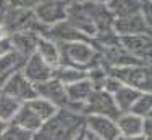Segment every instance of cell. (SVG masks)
<instances>
[{
	"label": "cell",
	"instance_id": "cell-35",
	"mask_svg": "<svg viewBox=\"0 0 152 140\" xmlns=\"http://www.w3.org/2000/svg\"><path fill=\"white\" fill-rule=\"evenodd\" d=\"M86 139L88 140H104V139L97 137L96 134H92V132H89V131H86Z\"/></svg>",
	"mask_w": 152,
	"mask_h": 140
},
{
	"label": "cell",
	"instance_id": "cell-23",
	"mask_svg": "<svg viewBox=\"0 0 152 140\" xmlns=\"http://www.w3.org/2000/svg\"><path fill=\"white\" fill-rule=\"evenodd\" d=\"M108 8L112 10L115 18L126 16L141 12V0H112Z\"/></svg>",
	"mask_w": 152,
	"mask_h": 140
},
{
	"label": "cell",
	"instance_id": "cell-29",
	"mask_svg": "<svg viewBox=\"0 0 152 140\" xmlns=\"http://www.w3.org/2000/svg\"><path fill=\"white\" fill-rule=\"evenodd\" d=\"M142 135L144 137H152V118L151 116L142 118Z\"/></svg>",
	"mask_w": 152,
	"mask_h": 140
},
{
	"label": "cell",
	"instance_id": "cell-41",
	"mask_svg": "<svg viewBox=\"0 0 152 140\" xmlns=\"http://www.w3.org/2000/svg\"><path fill=\"white\" fill-rule=\"evenodd\" d=\"M151 35H152V31H151Z\"/></svg>",
	"mask_w": 152,
	"mask_h": 140
},
{
	"label": "cell",
	"instance_id": "cell-19",
	"mask_svg": "<svg viewBox=\"0 0 152 140\" xmlns=\"http://www.w3.org/2000/svg\"><path fill=\"white\" fill-rule=\"evenodd\" d=\"M24 61H26V58L13 48L10 52H7L5 55H2L0 56V81L3 82L8 76L20 71L23 68Z\"/></svg>",
	"mask_w": 152,
	"mask_h": 140
},
{
	"label": "cell",
	"instance_id": "cell-37",
	"mask_svg": "<svg viewBox=\"0 0 152 140\" xmlns=\"http://www.w3.org/2000/svg\"><path fill=\"white\" fill-rule=\"evenodd\" d=\"M3 35H7V34H5V31H3V27L0 26V37H3Z\"/></svg>",
	"mask_w": 152,
	"mask_h": 140
},
{
	"label": "cell",
	"instance_id": "cell-39",
	"mask_svg": "<svg viewBox=\"0 0 152 140\" xmlns=\"http://www.w3.org/2000/svg\"><path fill=\"white\" fill-rule=\"evenodd\" d=\"M144 139H146V140H152V137H144Z\"/></svg>",
	"mask_w": 152,
	"mask_h": 140
},
{
	"label": "cell",
	"instance_id": "cell-30",
	"mask_svg": "<svg viewBox=\"0 0 152 140\" xmlns=\"http://www.w3.org/2000/svg\"><path fill=\"white\" fill-rule=\"evenodd\" d=\"M10 50H12V44H10L8 35H3V37H0V56L5 55V53L10 52Z\"/></svg>",
	"mask_w": 152,
	"mask_h": 140
},
{
	"label": "cell",
	"instance_id": "cell-33",
	"mask_svg": "<svg viewBox=\"0 0 152 140\" xmlns=\"http://www.w3.org/2000/svg\"><path fill=\"white\" fill-rule=\"evenodd\" d=\"M117 140H146L144 135H134V137H126V135H118Z\"/></svg>",
	"mask_w": 152,
	"mask_h": 140
},
{
	"label": "cell",
	"instance_id": "cell-5",
	"mask_svg": "<svg viewBox=\"0 0 152 140\" xmlns=\"http://www.w3.org/2000/svg\"><path fill=\"white\" fill-rule=\"evenodd\" d=\"M81 113L83 116L96 114V116H108V118L117 119L120 111H118L117 105H115L112 93H108L107 90H102V89H94L91 97L83 103Z\"/></svg>",
	"mask_w": 152,
	"mask_h": 140
},
{
	"label": "cell",
	"instance_id": "cell-22",
	"mask_svg": "<svg viewBox=\"0 0 152 140\" xmlns=\"http://www.w3.org/2000/svg\"><path fill=\"white\" fill-rule=\"evenodd\" d=\"M24 103H26L44 123L49 118H52L53 114L57 113V110H58V106H55L53 103H50L49 100H44V98H41V97H36V98L29 100V102H24Z\"/></svg>",
	"mask_w": 152,
	"mask_h": 140
},
{
	"label": "cell",
	"instance_id": "cell-15",
	"mask_svg": "<svg viewBox=\"0 0 152 140\" xmlns=\"http://www.w3.org/2000/svg\"><path fill=\"white\" fill-rule=\"evenodd\" d=\"M39 35L41 34L37 31H20V32L8 34V39H10V44H12V48L16 50L24 58H28L32 53H36Z\"/></svg>",
	"mask_w": 152,
	"mask_h": 140
},
{
	"label": "cell",
	"instance_id": "cell-8",
	"mask_svg": "<svg viewBox=\"0 0 152 140\" xmlns=\"http://www.w3.org/2000/svg\"><path fill=\"white\" fill-rule=\"evenodd\" d=\"M120 44L131 53V56L137 61L152 63V35L151 32L133 35H121Z\"/></svg>",
	"mask_w": 152,
	"mask_h": 140
},
{
	"label": "cell",
	"instance_id": "cell-31",
	"mask_svg": "<svg viewBox=\"0 0 152 140\" xmlns=\"http://www.w3.org/2000/svg\"><path fill=\"white\" fill-rule=\"evenodd\" d=\"M8 3L7 0H0V26L3 27V21H5V15H7V10H8Z\"/></svg>",
	"mask_w": 152,
	"mask_h": 140
},
{
	"label": "cell",
	"instance_id": "cell-14",
	"mask_svg": "<svg viewBox=\"0 0 152 140\" xmlns=\"http://www.w3.org/2000/svg\"><path fill=\"white\" fill-rule=\"evenodd\" d=\"M113 31L118 37H121V35H133V34L151 32V29L146 24V21H144L142 15H141V12L115 18L113 19Z\"/></svg>",
	"mask_w": 152,
	"mask_h": 140
},
{
	"label": "cell",
	"instance_id": "cell-28",
	"mask_svg": "<svg viewBox=\"0 0 152 140\" xmlns=\"http://www.w3.org/2000/svg\"><path fill=\"white\" fill-rule=\"evenodd\" d=\"M42 0H7L10 6H18V8H29L34 10L36 5H39Z\"/></svg>",
	"mask_w": 152,
	"mask_h": 140
},
{
	"label": "cell",
	"instance_id": "cell-4",
	"mask_svg": "<svg viewBox=\"0 0 152 140\" xmlns=\"http://www.w3.org/2000/svg\"><path fill=\"white\" fill-rule=\"evenodd\" d=\"M3 31L5 34H13L20 31H37L41 34L42 26L36 19L34 12L29 8H18V6H8L3 21Z\"/></svg>",
	"mask_w": 152,
	"mask_h": 140
},
{
	"label": "cell",
	"instance_id": "cell-18",
	"mask_svg": "<svg viewBox=\"0 0 152 140\" xmlns=\"http://www.w3.org/2000/svg\"><path fill=\"white\" fill-rule=\"evenodd\" d=\"M115 121H117L120 135H126V137L142 135V116L139 114H134L133 111L120 113Z\"/></svg>",
	"mask_w": 152,
	"mask_h": 140
},
{
	"label": "cell",
	"instance_id": "cell-38",
	"mask_svg": "<svg viewBox=\"0 0 152 140\" xmlns=\"http://www.w3.org/2000/svg\"><path fill=\"white\" fill-rule=\"evenodd\" d=\"M147 116H151V118H152V110L149 111V114H147Z\"/></svg>",
	"mask_w": 152,
	"mask_h": 140
},
{
	"label": "cell",
	"instance_id": "cell-21",
	"mask_svg": "<svg viewBox=\"0 0 152 140\" xmlns=\"http://www.w3.org/2000/svg\"><path fill=\"white\" fill-rule=\"evenodd\" d=\"M53 77H57L60 82H63L65 85H68V84H73L76 81L86 79L88 77V71L70 66V64H60V66L53 71Z\"/></svg>",
	"mask_w": 152,
	"mask_h": 140
},
{
	"label": "cell",
	"instance_id": "cell-25",
	"mask_svg": "<svg viewBox=\"0 0 152 140\" xmlns=\"http://www.w3.org/2000/svg\"><path fill=\"white\" fill-rule=\"evenodd\" d=\"M152 110V92H141L137 100L134 102L131 111L134 114H139V116H147L149 111Z\"/></svg>",
	"mask_w": 152,
	"mask_h": 140
},
{
	"label": "cell",
	"instance_id": "cell-26",
	"mask_svg": "<svg viewBox=\"0 0 152 140\" xmlns=\"http://www.w3.org/2000/svg\"><path fill=\"white\" fill-rule=\"evenodd\" d=\"M34 134L18 127L15 124H10V127L0 135V140H32Z\"/></svg>",
	"mask_w": 152,
	"mask_h": 140
},
{
	"label": "cell",
	"instance_id": "cell-13",
	"mask_svg": "<svg viewBox=\"0 0 152 140\" xmlns=\"http://www.w3.org/2000/svg\"><path fill=\"white\" fill-rule=\"evenodd\" d=\"M66 87V98H68V103L66 106L78 113H81V108H83V103L91 97V93L94 92V85L91 82V79L86 77V79H81V81H76L73 84H68L65 85ZM83 114V113H81Z\"/></svg>",
	"mask_w": 152,
	"mask_h": 140
},
{
	"label": "cell",
	"instance_id": "cell-12",
	"mask_svg": "<svg viewBox=\"0 0 152 140\" xmlns=\"http://www.w3.org/2000/svg\"><path fill=\"white\" fill-rule=\"evenodd\" d=\"M23 74L26 76V79L32 84H41V82L47 81L53 76V69L47 64L37 53H32L31 56H28L24 61L23 68H21Z\"/></svg>",
	"mask_w": 152,
	"mask_h": 140
},
{
	"label": "cell",
	"instance_id": "cell-20",
	"mask_svg": "<svg viewBox=\"0 0 152 140\" xmlns=\"http://www.w3.org/2000/svg\"><path fill=\"white\" fill-rule=\"evenodd\" d=\"M141 92H137L136 89L133 87H128V85L123 84L118 90H115L112 95H113V100H115V105H117V108L120 113H128V111H131L133 105H134V102L137 100V97H139Z\"/></svg>",
	"mask_w": 152,
	"mask_h": 140
},
{
	"label": "cell",
	"instance_id": "cell-42",
	"mask_svg": "<svg viewBox=\"0 0 152 140\" xmlns=\"http://www.w3.org/2000/svg\"><path fill=\"white\" fill-rule=\"evenodd\" d=\"M151 2H152V0H151Z\"/></svg>",
	"mask_w": 152,
	"mask_h": 140
},
{
	"label": "cell",
	"instance_id": "cell-2",
	"mask_svg": "<svg viewBox=\"0 0 152 140\" xmlns=\"http://www.w3.org/2000/svg\"><path fill=\"white\" fill-rule=\"evenodd\" d=\"M61 64L79 68L84 71H91L92 68L102 64L100 53L94 40H71L60 42Z\"/></svg>",
	"mask_w": 152,
	"mask_h": 140
},
{
	"label": "cell",
	"instance_id": "cell-16",
	"mask_svg": "<svg viewBox=\"0 0 152 140\" xmlns=\"http://www.w3.org/2000/svg\"><path fill=\"white\" fill-rule=\"evenodd\" d=\"M36 53L41 56L44 61L52 68L53 71L61 64V53H60V47L55 40L45 37V35H39L37 47H36Z\"/></svg>",
	"mask_w": 152,
	"mask_h": 140
},
{
	"label": "cell",
	"instance_id": "cell-34",
	"mask_svg": "<svg viewBox=\"0 0 152 140\" xmlns=\"http://www.w3.org/2000/svg\"><path fill=\"white\" fill-rule=\"evenodd\" d=\"M10 124H12V123H8V121H3V119H0V135H2L3 132H5L7 129L10 127Z\"/></svg>",
	"mask_w": 152,
	"mask_h": 140
},
{
	"label": "cell",
	"instance_id": "cell-17",
	"mask_svg": "<svg viewBox=\"0 0 152 140\" xmlns=\"http://www.w3.org/2000/svg\"><path fill=\"white\" fill-rule=\"evenodd\" d=\"M12 124H15L18 127L24 129V131L31 132V134H36V132L41 129V126L44 124V121H42L26 103H21L20 110L16 111L15 118H13V121H12Z\"/></svg>",
	"mask_w": 152,
	"mask_h": 140
},
{
	"label": "cell",
	"instance_id": "cell-9",
	"mask_svg": "<svg viewBox=\"0 0 152 140\" xmlns=\"http://www.w3.org/2000/svg\"><path fill=\"white\" fill-rule=\"evenodd\" d=\"M66 21L75 26L79 32H83L88 37H96L97 27L94 24V19L91 13L86 8V3H68V13H66Z\"/></svg>",
	"mask_w": 152,
	"mask_h": 140
},
{
	"label": "cell",
	"instance_id": "cell-3",
	"mask_svg": "<svg viewBox=\"0 0 152 140\" xmlns=\"http://www.w3.org/2000/svg\"><path fill=\"white\" fill-rule=\"evenodd\" d=\"M121 84L136 89L137 92H152V63H134L123 68L108 69Z\"/></svg>",
	"mask_w": 152,
	"mask_h": 140
},
{
	"label": "cell",
	"instance_id": "cell-1",
	"mask_svg": "<svg viewBox=\"0 0 152 140\" xmlns=\"http://www.w3.org/2000/svg\"><path fill=\"white\" fill-rule=\"evenodd\" d=\"M83 127L84 116L68 106H63L41 126L32 140H70Z\"/></svg>",
	"mask_w": 152,
	"mask_h": 140
},
{
	"label": "cell",
	"instance_id": "cell-24",
	"mask_svg": "<svg viewBox=\"0 0 152 140\" xmlns=\"http://www.w3.org/2000/svg\"><path fill=\"white\" fill-rule=\"evenodd\" d=\"M20 106H21L20 102H16L15 98L8 97L7 93L0 92V119L12 123L16 111L20 110Z\"/></svg>",
	"mask_w": 152,
	"mask_h": 140
},
{
	"label": "cell",
	"instance_id": "cell-10",
	"mask_svg": "<svg viewBox=\"0 0 152 140\" xmlns=\"http://www.w3.org/2000/svg\"><path fill=\"white\" fill-rule=\"evenodd\" d=\"M84 129L104 140H117V137L120 135L117 121L108 116L88 114V116H84Z\"/></svg>",
	"mask_w": 152,
	"mask_h": 140
},
{
	"label": "cell",
	"instance_id": "cell-11",
	"mask_svg": "<svg viewBox=\"0 0 152 140\" xmlns=\"http://www.w3.org/2000/svg\"><path fill=\"white\" fill-rule=\"evenodd\" d=\"M36 93L37 97L44 100H49L50 103H53L58 108L66 106L68 98H66V87H65L63 82H60L57 77H50L47 81L41 82V84H36Z\"/></svg>",
	"mask_w": 152,
	"mask_h": 140
},
{
	"label": "cell",
	"instance_id": "cell-40",
	"mask_svg": "<svg viewBox=\"0 0 152 140\" xmlns=\"http://www.w3.org/2000/svg\"><path fill=\"white\" fill-rule=\"evenodd\" d=\"M0 85H2V81H0Z\"/></svg>",
	"mask_w": 152,
	"mask_h": 140
},
{
	"label": "cell",
	"instance_id": "cell-36",
	"mask_svg": "<svg viewBox=\"0 0 152 140\" xmlns=\"http://www.w3.org/2000/svg\"><path fill=\"white\" fill-rule=\"evenodd\" d=\"M92 2H96V3H100V5H110V2L112 0H92Z\"/></svg>",
	"mask_w": 152,
	"mask_h": 140
},
{
	"label": "cell",
	"instance_id": "cell-6",
	"mask_svg": "<svg viewBox=\"0 0 152 140\" xmlns=\"http://www.w3.org/2000/svg\"><path fill=\"white\" fill-rule=\"evenodd\" d=\"M0 92L7 93L8 97L15 98L16 102H20V103L29 102V100L37 97L34 84L28 81L21 69L16 71V73H13L12 76H8L5 81L2 82V85H0Z\"/></svg>",
	"mask_w": 152,
	"mask_h": 140
},
{
	"label": "cell",
	"instance_id": "cell-7",
	"mask_svg": "<svg viewBox=\"0 0 152 140\" xmlns=\"http://www.w3.org/2000/svg\"><path fill=\"white\" fill-rule=\"evenodd\" d=\"M34 16L39 21V24L44 27L58 24L66 19L68 3L65 0H42L39 5L34 6Z\"/></svg>",
	"mask_w": 152,
	"mask_h": 140
},
{
	"label": "cell",
	"instance_id": "cell-27",
	"mask_svg": "<svg viewBox=\"0 0 152 140\" xmlns=\"http://www.w3.org/2000/svg\"><path fill=\"white\" fill-rule=\"evenodd\" d=\"M141 15L146 21L147 27L152 31V2L151 0H141Z\"/></svg>",
	"mask_w": 152,
	"mask_h": 140
},
{
	"label": "cell",
	"instance_id": "cell-32",
	"mask_svg": "<svg viewBox=\"0 0 152 140\" xmlns=\"http://www.w3.org/2000/svg\"><path fill=\"white\" fill-rule=\"evenodd\" d=\"M70 140H88V139H86V129L83 127L81 131H79L78 134H75V135H73V137H71Z\"/></svg>",
	"mask_w": 152,
	"mask_h": 140
}]
</instances>
